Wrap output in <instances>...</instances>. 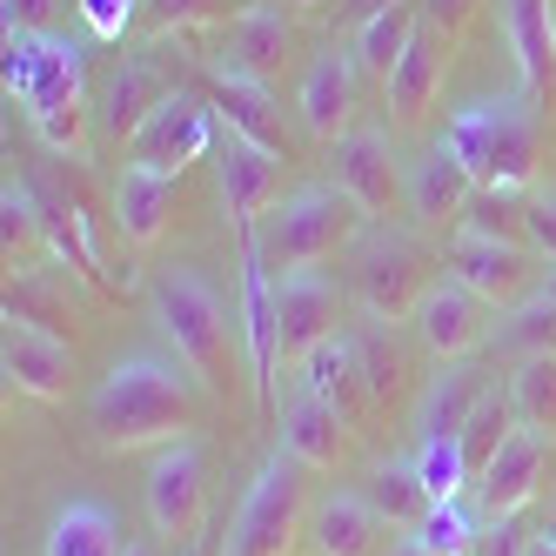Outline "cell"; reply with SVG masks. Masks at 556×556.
<instances>
[{"mask_svg": "<svg viewBox=\"0 0 556 556\" xmlns=\"http://www.w3.org/2000/svg\"><path fill=\"white\" fill-rule=\"evenodd\" d=\"M202 382L181 376L168 355H122L88 395V422L101 435V450H168L181 435L202 429Z\"/></svg>", "mask_w": 556, "mask_h": 556, "instance_id": "6da1fadb", "label": "cell"}, {"mask_svg": "<svg viewBox=\"0 0 556 556\" xmlns=\"http://www.w3.org/2000/svg\"><path fill=\"white\" fill-rule=\"evenodd\" d=\"M8 101L27 114V128L41 135L48 154L81 162L88 148V54L67 34H14L8 27V61H0Z\"/></svg>", "mask_w": 556, "mask_h": 556, "instance_id": "7a4b0ae2", "label": "cell"}, {"mask_svg": "<svg viewBox=\"0 0 556 556\" xmlns=\"http://www.w3.org/2000/svg\"><path fill=\"white\" fill-rule=\"evenodd\" d=\"M543 101L523 94H496V101H469L443 122V148L476 175V188H530L543 168Z\"/></svg>", "mask_w": 556, "mask_h": 556, "instance_id": "3957f363", "label": "cell"}, {"mask_svg": "<svg viewBox=\"0 0 556 556\" xmlns=\"http://www.w3.org/2000/svg\"><path fill=\"white\" fill-rule=\"evenodd\" d=\"M148 308H154V329L168 336L175 363L202 382L215 403L235 395V323H228V302L208 289V275L194 268H162L148 282Z\"/></svg>", "mask_w": 556, "mask_h": 556, "instance_id": "277c9868", "label": "cell"}, {"mask_svg": "<svg viewBox=\"0 0 556 556\" xmlns=\"http://www.w3.org/2000/svg\"><path fill=\"white\" fill-rule=\"evenodd\" d=\"M363 202L349 188H302V194H282L249 235L242 249L268 268V275H289V268H315V262H336L355 235H363Z\"/></svg>", "mask_w": 556, "mask_h": 556, "instance_id": "5b68a950", "label": "cell"}, {"mask_svg": "<svg viewBox=\"0 0 556 556\" xmlns=\"http://www.w3.org/2000/svg\"><path fill=\"white\" fill-rule=\"evenodd\" d=\"M302 509H308V463L289 456V450H275L255 469L242 509H235L222 556H289L295 536H302Z\"/></svg>", "mask_w": 556, "mask_h": 556, "instance_id": "8992f818", "label": "cell"}, {"mask_svg": "<svg viewBox=\"0 0 556 556\" xmlns=\"http://www.w3.org/2000/svg\"><path fill=\"white\" fill-rule=\"evenodd\" d=\"M141 503H148V523L154 536L168 543H202V523H208V456L194 435L154 450L148 463V483H141Z\"/></svg>", "mask_w": 556, "mask_h": 556, "instance_id": "52a82bcc", "label": "cell"}, {"mask_svg": "<svg viewBox=\"0 0 556 556\" xmlns=\"http://www.w3.org/2000/svg\"><path fill=\"white\" fill-rule=\"evenodd\" d=\"M215 122L222 114L208 108L202 88H175L162 108L148 114V122L135 128L128 141V162H148V168H162V175H181L188 162H202V154H215Z\"/></svg>", "mask_w": 556, "mask_h": 556, "instance_id": "ba28073f", "label": "cell"}, {"mask_svg": "<svg viewBox=\"0 0 556 556\" xmlns=\"http://www.w3.org/2000/svg\"><path fill=\"white\" fill-rule=\"evenodd\" d=\"M355 295H363V308L376 323H403L429 295V255L409 235H376L363 249V262H355Z\"/></svg>", "mask_w": 556, "mask_h": 556, "instance_id": "9c48e42d", "label": "cell"}, {"mask_svg": "<svg viewBox=\"0 0 556 556\" xmlns=\"http://www.w3.org/2000/svg\"><path fill=\"white\" fill-rule=\"evenodd\" d=\"M282 168H289V154H275V148H262V141H249V135H228V128H222V141H215V188H222L228 222L242 228V235H249L275 202H282Z\"/></svg>", "mask_w": 556, "mask_h": 556, "instance_id": "30bf717a", "label": "cell"}, {"mask_svg": "<svg viewBox=\"0 0 556 556\" xmlns=\"http://www.w3.org/2000/svg\"><path fill=\"white\" fill-rule=\"evenodd\" d=\"M450 275L469 295H483L490 308H516L543 282L536 249H523V242H483V235H456V242H450Z\"/></svg>", "mask_w": 556, "mask_h": 556, "instance_id": "8fae6325", "label": "cell"}, {"mask_svg": "<svg viewBox=\"0 0 556 556\" xmlns=\"http://www.w3.org/2000/svg\"><path fill=\"white\" fill-rule=\"evenodd\" d=\"M342 323V289L323 268H289L275 275V336H282V363H302L315 342H329Z\"/></svg>", "mask_w": 556, "mask_h": 556, "instance_id": "7c38bea8", "label": "cell"}, {"mask_svg": "<svg viewBox=\"0 0 556 556\" xmlns=\"http://www.w3.org/2000/svg\"><path fill=\"white\" fill-rule=\"evenodd\" d=\"M329 168H336V188H349L355 202H363L369 222H389L395 208L409 202V181L403 168H395V148L389 135H369V128H355L329 148Z\"/></svg>", "mask_w": 556, "mask_h": 556, "instance_id": "4fadbf2b", "label": "cell"}, {"mask_svg": "<svg viewBox=\"0 0 556 556\" xmlns=\"http://www.w3.org/2000/svg\"><path fill=\"white\" fill-rule=\"evenodd\" d=\"M0 369H8V389H21L27 403H67V382H74V342L48 336L8 315V336H0Z\"/></svg>", "mask_w": 556, "mask_h": 556, "instance_id": "5bb4252c", "label": "cell"}, {"mask_svg": "<svg viewBox=\"0 0 556 556\" xmlns=\"http://www.w3.org/2000/svg\"><path fill=\"white\" fill-rule=\"evenodd\" d=\"M168 41H175V34H154V41H148V48H135L122 67H114V81H108V108H101V122H108V135L122 141V148L135 141V128L148 122V114L175 94V74L162 67Z\"/></svg>", "mask_w": 556, "mask_h": 556, "instance_id": "9a60e30c", "label": "cell"}, {"mask_svg": "<svg viewBox=\"0 0 556 556\" xmlns=\"http://www.w3.org/2000/svg\"><path fill=\"white\" fill-rule=\"evenodd\" d=\"M490 302L483 295H469L456 275H443V282H429V295H422V308H416V329H422V342L443 355V363H463V355H476L490 342Z\"/></svg>", "mask_w": 556, "mask_h": 556, "instance_id": "2e32d148", "label": "cell"}, {"mask_svg": "<svg viewBox=\"0 0 556 556\" xmlns=\"http://www.w3.org/2000/svg\"><path fill=\"white\" fill-rule=\"evenodd\" d=\"M543 476H549V435L509 429L503 450L490 456V469L476 476V496H483L490 516H523L536 503V490H543Z\"/></svg>", "mask_w": 556, "mask_h": 556, "instance_id": "e0dca14e", "label": "cell"}, {"mask_svg": "<svg viewBox=\"0 0 556 556\" xmlns=\"http://www.w3.org/2000/svg\"><path fill=\"white\" fill-rule=\"evenodd\" d=\"M302 389L308 395H323V403H336L355 429L369 422L376 409V389H369V369H363V336H329V342H315L302 355Z\"/></svg>", "mask_w": 556, "mask_h": 556, "instance_id": "ac0fdd59", "label": "cell"}, {"mask_svg": "<svg viewBox=\"0 0 556 556\" xmlns=\"http://www.w3.org/2000/svg\"><path fill=\"white\" fill-rule=\"evenodd\" d=\"M242 342H249V389L255 403L275 409V369H282V336H275V275L242 249Z\"/></svg>", "mask_w": 556, "mask_h": 556, "instance_id": "d6986e66", "label": "cell"}, {"mask_svg": "<svg viewBox=\"0 0 556 556\" xmlns=\"http://www.w3.org/2000/svg\"><path fill=\"white\" fill-rule=\"evenodd\" d=\"M355 81H363V67H355V54H342V48L315 54L308 74H302V128L323 148H336L349 135V122H355Z\"/></svg>", "mask_w": 556, "mask_h": 556, "instance_id": "ffe728a7", "label": "cell"}, {"mask_svg": "<svg viewBox=\"0 0 556 556\" xmlns=\"http://www.w3.org/2000/svg\"><path fill=\"white\" fill-rule=\"evenodd\" d=\"M289 48H295V27L275 14V8H249L235 27H222V41H215V67L249 74V81H262V88H268L275 74H282Z\"/></svg>", "mask_w": 556, "mask_h": 556, "instance_id": "44dd1931", "label": "cell"}, {"mask_svg": "<svg viewBox=\"0 0 556 556\" xmlns=\"http://www.w3.org/2000/svg\"><path fill=\"white\" fill-rule=\"evenodd\" d=\"M175 188H181V175L122 162V175H114V228H122V242H135V249L162 242V228L175 215Z\"/></svg>", "mask_w": 556, "mask_h": 556, "instance_id": "7402d4cb", "label": "cell"}, {"mask_svg": "<svg viewBox=\"0 0 556 556\" xmlns=\"http://www.w3.org/2000/svg\"><path fill=\"white\" fill-rule=\"evenodd\" d=\"M208 108L222 114V128L228 135H249V141H262V148H275V154H289V135H282V108H275V94L262 88V81H249V74H228V67H215L208 61Z\"/></svg>", "mask_w": 556, "mask_h": 556, "instance_id": "603a6c76", "label": "cell"}, {"mask_svg": "<svg viewBox=\"0 0 556 556\" xmlns=\"http://www.w3.org/2000/svg\"><path fill=\"white\" fill-rule=\"evenodd\" d=\"M503 34L523 67V88L556 108V0H503Z\"/></svg>", "mask_w": 556, "mask_h": 556, "instance_id": "cb8c5ba5", "label": "cell"}, {"mask_svg": "<svg viewBox=\"0 0 556 556\" xmlns=\"http://www.w3.org/2000/svg\"><path fill=\"white\" fill-rule=\"evenodd\" d=\"M275 422H282V450L302 456L308 469H336V463H349V429H355V422H349L336 403H323V395L302 389Z\"/></svg>", "mask_w": 556, "mask_h": 556, "instance_id": "d4e9b609", "label": "cell"}, {"mask_svg": "<svg viewBox=\"0 0 556 556\" xmlns=\"http://www.w3.org/2000/svg\"><path fill=\"white\" fill-rule=\"evenodd\" d=\"M443 74H450V34L422 21L416 41H409V54L395 61V74H389V108H395V122H422L429 101L443 94Z\"/></svg>", "mask_w": 556, "mask_h": 556, "instance_id": "484cf974", "label": "cell"}, {"mask_svg": "<svg viewBox=\"0 0 556 556\" xmlns=\"http://www.w3.org/2000/svg\"><path fill=\"white\" fill-rule=\"evenodd\" d=\"M41 208H48V255H54V262H61L81 289L114 295L108 268H101V249H94V228H88V202H81V194H67V202L41 194Z\"/></svg>", "mask_w": 556, "mask_h": 556, "instance_id": "4316f807", "label": "cell"}, {"mask_svg": "<svg viewBox=\"0 0 556 556\" xmlns=\"http://www.w3.org/2000/svg\"><path fill=\"white\" fill-rule=\"evenodd\" d=\"M483 395H490V369L483 363H443V376L429 382V395H422V409H416V429L422 435H463L469 429V416L483 409Z\"/></svg>", "mask_w": 556, "mask_h": 556, "instance_id": "83f0119b", "label": "cell"}, {"mask_svg": "<svg viewBox=\"0 0 556 556\" xmlns=\"http://www.w3.org/2000/svg\"><path fill=\"white\" fill-rule=\"evenodd\" d=\"M416 27H422V0H395V8H382V14H369V21H355V67L369 74V81H382L389 88V74H395V61L409 54V41H416Z\"/></svg>", "mask_w": 556, "mask_h": 556, "instance_id": "f1b7e54d", "label": "cell"}, {"mask_svg": "<svg viewBox=\"0 0 556 556\" xmlns=\"http://www.w3.org/2000/svg\"><path fill=\"white\" fill-rule=\"evenodd\" d=\"M382 516H376V503L369 496H329L323 509H315V523H308V536H315V556H376L382 549Z\"/></svg>", "mask_w": 556, "mask_h": 556, "instance_id": "f546056e", "label": "cell"}, {"mask_svg": "<svg viewBox=\"0 0 556 556\" xmlns=\"http://www.w3.org/2000/svg\"><path fill=\"white\" fill-rule=\"evenodd\" d=\"M128 543H122V523L101 509V503H88V496H74V503H61L54 509V523H48V549L41 556H122Z\"/></svg>", "mask_w": 556, "mask_h": 556, "instance_id": "4dcf8cb0", "label": "cell"}, {"mask_svg": "<svg viewBox=\"0 0 556 556\" xmlns=\"http://www.w3.org/2000/svg\"><path fill=\"white\" fill-rule=\"evenodd\" d=\"M469 194H476V175L456 162V154H450L443 141H435V154H429V162L416 168V181H409V208H416L422 222H443V215L456 222Z\"/></svg>", "mask_w": 556, "mask_h": 556, "instance_id": "1f68e13d", "label": "cell"}, {"mask_svg": "<svg viewBox=\"0 0 556 556\" xmlns=\"http://www.w3.org/2000/svg\"><path fill=\"white\" fill-rule=\"evenodd\" d=\"M456 235H483V242H523L530 249V202L523 188H476L463 215H456Z\"/></svg>", "mask_w": 556, "mask_h": 556, "instance_id": "d6a6232c", "label": "cell"}, {"mask_svg": "<svg viewBox=\"0 0 556 556\" xmlns=\"http://www.w3.org/2000/svg\"><path fill=\"white\" fill-rule=\"evenodd\" d=\"M503 395H509L516 429H536L556 443V355H523L516 376L503 382Z\"/></svg>", "mask_w": 556, "mask_h": 556, "instance_id": "836d02e7", "label": "cell"}, {"mask_svg": "<svg viewBox=\"0 0 556 556\" xmlns=\"http://www.w3.org/2000/svg\"><path fill=\"white\" fill-rule=\"evenodd\" d=\"M0 242H8V268H27V255L48 242V208L34 181H8L0 188Z\"/></svg>", "mask_w": 556, "mask_h": 556, "instance_id": "e575fe53", "label": "cell"}, {"mask_svg": "<svg viewBox=\"0 0 556 556\" xmlns=\"http://www.w3.org/2000/svg\"><path fill=\"white\" fill-rule=\"evenodd\" d=\"M369 503H376V516L389 530H416L422 516H429V490H422V476H416V463H382L376 476H369V490H363Z\"/></svg>", "mask_w": 556, "mask_h": 556, "instance_id": "d590c367", "label": "cell"}, {"mask_svg": "<svg viewBox=\"0 0 556 556\" xmlns=\"http://www.w3.org/2000/svg\"><path fill=\"white\" fill-rule=\"evenodd\" d=\"M503 355H556V295L536 282L516 308H503V329H496Z\"/></svg>", "mask_w": 556, "mask_h": 556, "instance_id": "8d00e7d4", "label": "cell"}, {"mask_svg": "<svg viewBox=\"0 0 556 556\" xmlns=\"http://www.w3.org/2000/svg\"><path fill=\"white\" fill-rule=\"evenodd\" d=\"M409 463H416L422 490H429L435 503H456V496L476 483V469H469V456H463V435H422Z\"/></svg>", "mask_w": 556, "mask_h": 556, "instance_id": "74e56055", "label": "cell"}, {"mask_svg": "<svg viewBox=\"0 0 556 556\" xmlns=\"http://www.w3.org/2000/svg\"><path fill=\"white\" fill-rule=\"evenodd\" d=\"M255 8V0H148L154 34H222Z\"/></svg>", "mask_w": 556, "mask_h": 556, "instance_id": "f35d334b", "label": "cell"}, {"mask_svg": "<svg viewBox=\"0 0 556 556\" xmlns=\"http://www.w3.org/2000/svg\"><path fill=\"white\" fill-rule=\"evenodd\" d=\"M422 549H435V556H476V543H483V530H476V516L463 509V496L456 503H429V516L409 530Z\"/></svg>", "mask_w": 556, "mask_h": 556, "instance_id": "ab89813d", "label": "cell"}, {"mask_svg": "<svg viewBox=\"0 0 556 556\" xmlns=\"http://www.w3.org/2000/svg\"><path fill=\"white\" fill-rule=\"evenodd\" d=\"M509 429H516L509 395H503V389H490V395H483V409H476V416H469V429H463V456H469V469H476V476L490 469V456L503 450V435H509Z\"/></svg>", "mask_w": 556, "mask_h": 556, "instance_id": "60d3db41", "label": "cell"}, {"mask_svg": "<svg viewBox=\"0 0 556 556\" xmlns=\"http://www.w3.org/2000/svg\"><path fill=\"white\" fill-rule=\"evenodd\" d=\"M74 14H81V27H88V41L114 48V41H128V27H135V14H148V0H74Z\"/></svg>", "mask_w": 556, "mask_h": 556, "instance_id": "b9f144b4", "label": "cell"}, {"mask_svg": "<svg viewBox=\"0 0 556 556\" xmlns=\"http://www.w3.org/2000/svg\"><path fill=\"white\" fill-rule=\"evenodd\" d=\"M363 369H369V389H376V403H382V395L395 389V369H403V363H395V342L382 329L363 336Z\"/></svg>", "mask_w": 556, "mask_h": 556, "instance_id": "7bdbcfd3", "label": "cell"}, {"mask_svg": "<svg viewBox=\"0 0 556 556\" xmlns=\"http://www.w3.org/2000/svg\"><path fill=\"white\" fill-rule=\"evenodd\" d=\"M14 34H54L61 27V0H0Z\"/></svg>", "mask_w": 556, "mask_h": 556, "instance_id": "ee69618b", "label": "cell"}, {"mask_svg": "<svg viewBox=\"0 0 556 556\" xmlns=\"http://www.w3.org/2000/svg\"><path fill=\"white\" fill-rule=\"evenodd\" d=\"M476 556H530L523 523H516V516H490V530H483V543H476Z\"/></svg>", "mask_w": 556, "mask_h": 556, "instance_id": "f6af8a7d", "label": "cell"}, {"mask_svg": "<svg viewBox=\"0 0 556 556\" xmlns=\"http://www.w3.org/2000/svg\"><path fill=\"white\" fill-rule=\"evenodd\" d=\"M422 21H429V27H443L450 41H456V34L476 21V0H422Z\"/></svg>", "mask_w": 556, "mask_h": 556, "instance_id": "bcb514c9", "label": "cell"}, {"mask_svg": "<svg viewBox=\"0 0 556 556\" xmlns=\"http://www.w3.org/2000/svg\"><path fill=\"white\" fill-rule=\"evenodd\" d=\"M530 249H536L543 262H556V194L530 202Z\"/></svg>", "mask_w": 556, "mask_h": 556, "instance_id": "7dc6e473", "label": "cell"}, {"mask_svg": "<svg viewBox=\"0 0 556 556\" xmlns=\"http://www.w3.org/2000/svg\"><path fill=\"white\" fill-rule=\"evenodd\" d=\"M382 8H395V0H342L349 21H369V14H382Z\"/></svg>", "mask_w": 556, "mask_h": 556, "instance_id": "c3c4849f", "label": "cell"}, {"mask_svg": "<svg viewBox=\"0 0 556 556\" xmlns=\"http://www.w3.org/2000/svg\"><path fill=\"white\" fill-rule=\"evenodd\" d=\"M389 556H435V549H422L416 536H403V543H389Z\"/></svg>", "mask_w": 556, "mask_h": 556, "instance_id": "681fc988", "label": "cell"}, {"mask_svg": "<svg viewBox=\"0 0 556 556\" xmlns=\"http://www.w3.org/2000/svg\"><path fill=\"white\" fill-rule=\"evenodd\" d=\"M530 556H556V543L549 536H530Z\"/></svg>", "mask_w": 556, "mask_h": 556, "instance_id": "f907efd6", "label": "cell"}, {"mask_svg": "<svg viewBox=\"0 0 556 556\" xmlns=\"http://www.w3.org/2000/svg\"><path fill=\"white\" fill-rule=\"evenodd\" d=\"M289 8H302V14H315V8H329V0H289Z\"/></svg>", "mask_w": 556, "mask_h": 556, "instance_id": "816d5d0a", "label": "cell"}, {"mask_svg": "<svg viewBox=\"0 0 556 556\" xmlns=\"http://www.w3.org/2000/svg\"><path fill=\"white\" fill-rule=\"evenodd\" d=\"M543 289H549V295H556V262H549V268H543Z\"/></svg>", "mask_w": 556, "mask_h": 556, "instance_id": "f5cc1de1", "label": "cell"}, {"mask_svg": "<svg viewBox=\"0 0 556 556\" xmlns=\"http://www.w3.org/2000/svg\"><path fill=\"white\" fill-rule=\"evenodd\" d=\"M122 556H154V549H148V543H128V549H122Z\"/></svg>", "mask_w": 556, "mask_h": 556, "instance_id": "db71d44e", "label": "cell"}, {"mask_svg": "<svg viewBox=\"0 0 556 556\" xmlns=\"http://www.w3.org/2000/svg\"><path fill=\"white\" fill-rule=\"evenodd\" d=\"M181 556H208V549H202V543H181Z\"/></svg>", "mask_w": 556, "mask_h": 556, "instance_id": "11a10c76", "label": "cell"}, {"mask_svg": "<svg viewBox=\"0 0 556 556\" xmlns=\"http://www.w3.org/2000/svg\"><path fill=\"white\" fill-rule=\"evenodd\" d=\"M543 536H549V543H556V516H549V530H543Z\"/></svg>", "mask_w": 556, "mask_h": 556, "instance_id": "9f6ffc18", "label": "cell"}]
</instances>
